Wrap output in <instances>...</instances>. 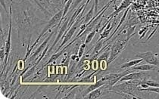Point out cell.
Here are the masks:
<instances>
[{
	"mask_svg": "<svg viewBox=\"0 0 159 99\" xmlns=\"http://www.w3.org/2000/svg\"><path fill=\"white\" fill-rule=\"evenodd\" d=\"M62 15H63V9H61L59 11L57 12L56 14H55L54 15H53L52 17L51 18H50V20H49V22H48L47 24H46V26L44 27V28L42 29V31H41L40 34H39V36H38L37 39H36V41L34 42V44L32 45L30 47V43H27V54H26L25 57L24 58L23 60L26 61V60H27V58H28L29 56L31 54V52H32V50L34 49V48L37 45V43H39V40H40L41 38L43 37V35H46V34L48 33V31L49 30H51V29H52L53 27H56V24H58V23L60 22V20H61L62 18Z\"/></svg>",
	"mask_w": 159,
	"mask_h": 99,
	"instance_id": "6da1fadb",
	"label": "cell"
},
{
	"mask_svg": "<svg viewBox=\"0 0 159 99\" xmlns=\"http://www.w3.org/2000/svg\"><path fill=\"white\" fill-rule=\"evenodd\" d=\"M143 80H129L122 82L121 83L117 85H114V86H110L108 88V91L111 92H124L131 95L134 96L135 98H140V97L136 95V92L139 91L138 86L141 85Z\"/></svg>",
	"mask_w": 159,
	"mask_h": 99,
	"instance_id": "7a4b0ae2",
	"label": "cell"
},
{
	"mask_svg": "<svg viewBox=\"0 0 159 99\" xmlns=\"http://www.w3.org/2000/svg\"><path fill=\"white\" fill-rule=\"evenodd\" d=\"M127 43H128V40L125 39V40H117L113 43L110 49V57L108 60V64L111 63L113 61H115L118 55L125 49L127 47Z\"/></svg>",
	"mask_w": 159,
	"mask_h": 99,
	"instance_id": "3957f363",
	"label": "cell"
},
{
	"mask_svg": "<svg viewBox=\"0 0 159 99\" xmlns=\"http://www.w3.org/2000/svg\"><path fill=\"white\" fill-rule=\"evenodd\" d=\"M12 5L9 6V26H8V37H7V40L6 42V58H5L4 63H3V69L6 68L7 62H8V58L9 56L10 51H11V29H12Z\"/></svg>",
	"mask_w": 159,
	"mask_h": 99,
	"instance_id": "277c9868",
	"label": "cell"
},
{
	"mask_svg": "<svg viewBox=\"0 0 159 99\" xmlns=\"http://www.w3.org/2000/svg\"><path fill=\"white\" fill-rule=\"evenodd\" d=\"M131 70H127L122 73L108 74H106V75H105L104 76H102L101 79L105 81V86H107L108 88H109L110 86H114V85L116 84L117 82H119V80L121 79L123 76H124L125 75H127V74H129Z\"/></svg>",
	"mask_w": 159,
	"mask_h": 99,
	"instance_id": "5b68a950",
	"label": "cell"
},
{
	"mask_svg": "<svg viewBox=\"0 0 159 99\" xmlns=\"http://www.w3.org/2000/svg\"><path fill=\"white\" fill-rule=\"evenodd\" d=\"M136 57L138 58L143 59L147 64H152V65L156 66V67H159V58L152 52L138 53L136 55Z\"/></svg>",
	"mask_w": 159,
	"mask_h": 99,
	"instance_id": "8992f818",
	"label": "cell"
},
{
	"mask_svg": "<svg viewBox=\"0 0 159 99\" xmlns=\"http://www.w3.org/2000/svg\"><path fill=\"white\" fill-rule=\"evenodd\" d=\"M55 34V32L53 31V32H52L51 34H49V35L47 36V37H46V39H45V40L43 42L42 44H41L40 46L38 47V48H37V50H36V51L34 52V54H33V55H31L30 58H29V59H28L29 62H31L32 61H34V60H35V61L37 60V58H39V56L40 55V54L42 53L43 51H44L45 48H46V46H48V44H49V39H51L52 36H53V34Z\"/></svg>",
	"mask_w": 159,
	"mask_h": 99,
	"instance_id": "52a82bcc",
	"label": "cell"
},
{
	"mask_svg": "<svg viewBox=\"0 0 159 99\" xmlns=\"http://www.w3.org/2000/svg\"><path fill=\"white\" fill-rule=\"evenodd\" d=\"M70 17H71V16H70ZM70 17L66 18V19H65V20H64V22H62V24L61 25V27H60L59 30H58V35H57L56 38H55L54 43H53V44L52 45V46L50 47L49 51H48V52H49V53H50L52 51L53 48H54V47L56 46L57 43H58V41L61 40V39H62V37H63L64 34H65V33L66 32V30H67V27H68V23H69V21H70Z\"/></svg>",
	"mask_w": 159,
	"mask_h": 99,
	"instance_id": "ba28073f",
	"label": "cell"
},
{
	"mask_svg": "<svg viewBox=\"0 0 159 99\" xmlns=\"http://www.w3.org/2000/svg\"><path fill=\"white\" fill-rule=\"evenodd\" d=\"M147 76H148L146 73H129L127 75L123 76L121 79L119 80V83L129 80H143V79H147Z\"/></svg>",
	"mask_w": 159,
	"mask_h": 99,
	"instance_id": "9c48e42d",
	"label": "cell"
},
{
	"mask_svg": "<svg viewBox=\"0 0 159 99\" xmlns=\"http://www.w3.org/2000/svg\"><path fill=\"white\" fill-rule=\"evenodd\" d=\"M108 88V87L107 86H105V85H104V86H101V87L96 88V89L93 90V91L87 94V95H86L84 98H87V99L98 98L99 97L102 96V95L103 90H104L105 88Z\"/></svg>",
	"mask_w": 159,
	"mask_h": 99,
	"instance_id": "30bf717a",
	"label": "cell"
},
{
	"mask_svg": "<svg viewBox=\"0 0 159 99\" xmlns=\"http://www.w3.org/2000/svg\"><path fill=\"white\" fill-rule=\"evenodd\" d=\"M104 85H105V81L102 80V79H100L99 80H97L96 82H95L93 85H89V86H88V88H86L85 91H84V92L82 94V98H84V97H85L87 94L93 91V90L96 89V88L104 86Z\"/></svg>",
	"mask_w": 159,
	"mask_h": 99,
	"instance_id": "8fae6325",
	"label": "cell"
},
{
	"mask_svg": "<svg viewBox=\"0 0 159 99\" xmlns=\"http://www.w3.org/2000/svg\"><path fill=\"white\" fill-rule=\"evenodd\" d=\"M158 68L156 66L152 65V64H142V65H136L134 67H130L129 69V70H140V71H148V70H155Z\"/></svg>",
	"mask_w": 159,
	"mask_h": 99,
	"instance_id": "7c38bea8",
	"label": "cell"
},
{
	"mask_svg": "<svg viewBox=\"0 0 159 99\" xmlns=\"http://www.w3.org/2000/svg\"><path fill=\"white\" fill-rule=\"evenodd\" d=\"M129 11V8H127V10H126L125 11H124V15H123L122 16V18H121V19H120V21H119V23H118V25H117V27H116V28H115V30H114V32L112 33L111 34V35L110 36V37H108V39H105V40H104V43H106L107 41H109L111 39L112 37H113L114 36H115V34H116L117 33V31H118V29H120V27H121V25L123 24L124 23V21H125V20H126V18H127V12Z\"/></svg>",
	"mask_w": 159,
	"mask_h": 99,
	"instance_id": "4fadbf2b",
	"label": "cell"
},
{
	"mask_svg": "<svg viewBox=\"0 0 159 99\" xmlns=\"http://www.w3.org/2000/svg\"><path fill=\"white\" fill-rule=\"evenodd\" d=\"M142 61H143V59L141 58H138L136 59V60H132V61H127L126 62V63L121 64V65L120 66V69H123V68H130V67H134V66H136L137 65V64H139V63H141Z\"/></svg>",
	"mask_w": 159,
	"mask_h": 99,
	"instance_id": "5bb4252c",
	"label": "cell"
},
{
	"mask_svg": "<svg viewBox=\"0 0 159 99\" xmlns=\"http://www.w3.org/2000/svg\"><path fill=\"white\" fill-rule=\"evenodd\" d=\"M94 13H95V6L94 5H93V6L91 7V8L89 9V11H88V13L86 14V16L84 17V21H83V24H87L92 20L93 17H94Z\"/></svg>",
	"mask_w": 159,
	"mask_h": 99,
	"instance_id": "9a60e30c",
	"label": "cell"
},
{
	"mask_svg": "<svg viewBox=\"0 0 159 99\" xmlns=\"http://www.w3.org/2000/svg\"><path fill=\"white\" fill-rule=\"evenodd\" d=\"M65 51H66V50H65V48H63V49L61 50V51H60V52H55V54H54V55H52V57H51V58H50V59L49 60V61L46 62V63L44 65H43V67H42V68L40 69V70H43V67H46V65H48V64H51V63H52L53 61H56L57 59L59 58V57L61 56V55H63L64 52H65Z\"/></svg>",
	"mask_w": 159,
	"mask_h": 99,
	"instance_id": "2e32d148",
	"label": "cell"
},
{
	"mask_svg": "<svg viewBox=\"0 0 159 99\" xmlns=\"http://www.w3.org/2000/svg\"><path fill=\"white\" fill-rule=\"evenodd\" d=\"M104 44H105L104 41H102V40L97 41L96 46H94V49H93L92 55H96V54L102 50V48H103V46H104Z\"/></svg>",
	"mask_w": 159,
	"mask_h": 99,
	"instance_id": "e0dca14e",
	"label": "cell"
},
{
	"mask_svg": "<svg viewBox=\"0 0 159 99\" xmlns=\"http://www.w3.org/2000/svg\"><path fill=\"white\" fill-rule=\"evenodd\" d=\"M110 49L111 48H108V50H106V51L104 52L99 57H98L96 60H97L98 61H102V60L108 61L110 57Z\"/></svg>",
	"mask_w": 159,
	"mask_h": 99,
	"instance_id": "ac0fdd59",
	"label": "cell"
},
{
	"mask_svg": "<svg viewBox=\"0 0 159 99\" xmlns=\"http://www.w3.org/2000/svg\"><path fill=\"white\" fill-rule=\"evenodd\" d=\"M144 83L148 85L150 87H159V83L152 79H144Z\"/></svg>",
	"mask_w": 159,
	"mask_h": 99,
	"instance_id": "d6986e66",
	"label": "cell"
},
{
	"mask_svg": "<svg viewBox=\"0 0 159 99\" xmlns=\"http://www.w3.org/2000/svg\"><path fill=\"white\" fill-rule=\"evenodd\" d=\"M96 30H93L92 32L89 33V34H88L87 36H86V39H85V42H84V43H85L86 45L89 44V43H90L91 42H92L93 38H94L95 35H96Z\"/></svg>",
	"mask_w": 159,
	"mask_h": 99,
	"instance_id": "ffe728a7",
	"label": "cell"
},
{
	"mask_svg": "<svg viewBox=\"0 0 159 99\" xmlns=\"http://www.w3.org/2000/svg\"><path fill=\"white\" fill-rule=\"evenodd\" d=\"M140 92H155L159 94V87H150L148 86L146 88H139Z\"/></svg>",
	"mask_w": 159,
	"mask_h": 99,
	"instance_id": "44dd1931",
	"label": "cell"
},
{
	"mask_svg": "<svg viewBox=\"0 0 159 99\" xmlns=\"http://www.w3.org/2000/svg\"><path fill=\"white\" fill-rule=\"evenodd\" d=\"M98 64H99L100 71H105L107 69V67H108V61H105V60L100 61H98Z\"/></svg>",
	"mask_w": 159,
	"mask_h": 99,
	"instance_id": "7402d4cb",
	"label": "cell"
},
{
	"mask_svg": "<svg viewBox=\"0 0 159 99\" xmlns=\"http://www.w3.org/2000/svg\"><path fill=\"white\" fill-rule=\"evenodd\" d=\"M86 44L85 43H84L83 44L80 45V46L79 48V51H78V53H77V55H78V57L80 58H81L83 57V55H84V50H85V48H86Z\"/></svg>",
	"mask_w": 159,
	"mask_h": 99,
	"instance_id": "603a6c76",
	"label": "cell"
},
{
	"mask_svg": "<svg viewBox=\"0 0 159 99\" xmlns=\"http://www.w3.org/2000/svg\"><path fill=\"white\" fill-rule=\"evenodd\" d=\"M77 87L74 88L73 89L70 90V92L68 94V95H66V96L65 97V98H74L76 97V95H77Z\"/></svg>",
	"mask_w": 159,
	"mask_h": 99,
	"instance_id": "cb8c5ba5",
	"label": "cell"
},
{
	"mask_svg": "<svg viewBox=\"0 0 159 99\" xmlns=\"http://www.w3.org/2000/svg\"><path fill=\"white\" fill-rule=\"evenodd\" d=\"M83 0H74L73 3L71 5V10L75 9L77 8V6L80 4V2H82Z\"/></svg>",
	"mask_w": 159,
	"mask_h": 99,
	"instance_id": "d4e9b609",
	"label": "cell"
},
{
	"mask_svg": "<svg viewBox=\"0 0 159 99\" xmlns=\"http://www.w3.org/2000/svg\"><path fill=\"white\" fill-rule=\"evenodd\" d=\"M36 66H37V65H35V64H33L32 68H30V70H29V71H27V74H25V77H26V78L28 77V76H30L31 74H34V71H35Z\"/></svg>",
	"mask_w": 159,
	"mask_h": 99,
	"instance_id": "484cf974",
	"label": "cell"
},
{
	"mask_svg": "<svg viewBox=\"0 0 159 99\" xmlns=\"http://www.w3.org/2000/svg\"><path fill=\"white\" fill-rule=\"evenodd\" d=\"M1 5H2V6L3 7V8L5 9V11H6L7 15H8V17L9 16V12H8V10H7L6 3H5V0H1Z\"/></svg>",
	"mask_w": 159,
	"mask_h": 99,
	"instance_id": "4316f807",
	"label": "cell"
},
{
	"mask_svg": "<svg viewBox=\"0 0 159 99\" xmlns=\"http://www.w3.org/2000/svg\"><path fill=\"white\" fill-rule=\"evenodd\" d=\"M93 5H94L95 6V13L96 14L98 12V0H94V3H93Z\"/></svg>",
	"mask_w": 159,
	"mask_h": 99,
	"instance_id": "83f0119b",
	"label": "cell"
},
{
	"mask_svg": "<svg viewBox=\"0 0 159 99\" xmlns=\"http://www.w3.org/2000/svg\"><path fill=\"white\" fill-rule=\"evenodd\" d=\"M67 1H68V0H65V2H64V4H66Z\"/></svg>",
	"mask_w": 159,
	"mask_h": 99,
	"instance_id": "f1b7e54d",
	"label": "cell"
}]
</instances>
